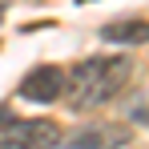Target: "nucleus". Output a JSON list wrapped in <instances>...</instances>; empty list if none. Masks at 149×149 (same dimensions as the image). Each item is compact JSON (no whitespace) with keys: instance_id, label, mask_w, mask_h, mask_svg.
<instances>
[{"instance_id":"1","label":"nucleus","mask_w":149,"mask_h":149,"mask_svg":"<svg viewBox=\"0 0 149 149\" xmlns=\"http://www.w3.org/2000/svg\"><path fill=\"white\" fill-rule=\"evenodd\" d=\"M129 81H133V61L125 52L89 56L73 65V73H65V101L73 113H93V109H105L109 101H117Z\"/></svg>"},{"instance_id":"2","label":"nucleus","mask_w":149,"mask_h":149,"mask_svg":"<svg viewBox=\"0 0 149 149\" xmlns=\"http://www.w3.org/2000/svg\"><path fill=\"white\" fill-rule=\"evenodd\" d=\"M61 129L52 121H8L0 129V149H56Z\"/></svg>"},{"instance_id":"3","label":"nucleus","mask_w":149,"mask_h":149,"mask_svg":"<svg viewBox=\"0 0 149 149\" xmlns=\"http://www.w3.org/2000/svg\"><path fill=\"white\" fill-rule=\"evenodd\" d=\"M20 97L32 105H52V101L65 97V69L61 65H36L28 69L20 81Z\"/></svg>"},{"instance_id":"4","label":"nucleus","mask_w":149,"mask_h":149,"mask_svg":"<svg viewBox=\"0 0 149 149\" xmlns=\"http://www.w3.org/2000/svg\"><path fill=\"white\" fill-rule=\"evenodd\" d=\"M121 141H129V129H121V125H85L65 145L69 149H117Z\"/></svg>"},{"instance_id":"5","label":"nucleus","mask_w":149,"mask_h":149,"mask_svg":"<svg viewBox=\"0 0 149 149\" xmlns=\"http://www.w3.org/2000/svg\"><path fill=\"white\" fill-rule=\"evenodd\" d=\"M101 40L109 45H149V20H113L101 28Z\"/></svg>"},{"instance_id":"6","label":"nucleus","mask_w":149,"mask_h":149,"mask_svg":"<svg viewBox=\"0 0 149 149\" xmlns=\"http://www.w3.org/2000/svg\"><path fill=\"white\" fill-rule=\"evenodd\" d=\"M129 117H133V121H141V125H149V93H141V97L129 101Z\"/></svg>"},{"instance_id":"7","label":"nucleus","mask_w":149,"mask_h":149,"mask_svg":"<svg viewBox=\"0 0 149 149\" xmlns=\"http://www.w3.org/2000/svg\"><path fill=\"white\" fill-rule=\"evenodd\" d=\"M0 121H8V109H0Z\"/></svg>"}]
</instances>
